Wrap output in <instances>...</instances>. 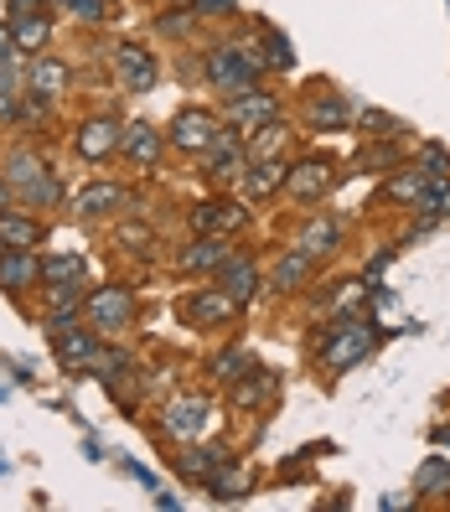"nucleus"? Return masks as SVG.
Instances as JSON below:
<instances>
[{
  "label": "nucleus",
  "instance_id": "b1692460",
  "mask_svg": "<svg viewBox=\"0 0 450 512\" xmlns=\"http://www.w3.org/2000/svg\"><path fill=\"white\" fill-rule=\"evenodd\" d=\"M63 285H83V254L42 259V290H63Z\"/></svg>",
  "mask_w": 450,
  "mask_h": 512
},
{
  "label": "nucleus",
  "instance_id": "ea45409f",
  "mask_svg": "<svg viewBox=\"0 0 450 512\" xmlns=\"http://www.w3.org/2000/svg\"><path fill=\"white\" fill-rule=\"evenodd\" d=\"M363 125L368 130H394V119H388V114H363Z\"/></svg>",
  "mask_w": 450,
  "mask_h": 512
},
{
  "label": "nucleus",
  "instance_id": "0eeeda50",
  "mask_svg": "<svg viewBox=\"0 0 450 512\" xmlns=\"http://www.w3.org/2000/svg\"><path fill=\"white\" fill-rule=\"evenodd\" d=\"M275 119H280V99L259 94V88H249V94H238L228 104V130H238V135H254L264 125H275Z\"/></svg>",
  "mask_w": 450,
  "mask_h": 512
},
{
  "label": "nucleus",
  "instance_id": "aec40b11",
  "mask_svg": "<svg viewBox=\"0 0 450 512\" xmlns=\"http://www.w3.org/2000/svg\"><path fill=\"white\" fill-rule=\"evenodd\" d=\"M37 244H42V223L6 207V213H0V249H37Z\"/></svg>",
  "mask_w": 450,
  "mask_h": 512
},
{
  "label": "nucleus",
  "instance_id": "a211bd4d",
  "mask_svg": "<svg viewBox=\"0 0 450 512\" xmlns=\"http://www.w3.org/2000/svg\"><path fill=\"white\" fill-rule=\"evenodd\" d=\"M125 197H130V192L119 187V182H94V187H83V192L73 197V207H78V218H109Z\"/></svg>",
  "mask_w": 450,
  "mask_h": 512
},
{
  "label": "nucleus",
  "instance_id": "473e14b6",
  "mask_svg": "<svg viewBox=\"0 0 450 512\" xmlns=\"http://www.w3.org/2000/svg\"><path fill=\"white\" fill-rule=\"evenodd\" d=\"M414 207H419V213H430V218L450 213V182H435V187H425V197H419Z\"/></svg>",
  "mask_w": 450,
  "mask_h": 512
},
{
  "label": "nucleus",
  "instance_id": "a19ab883",
  "mask_svg": "<svg viewBox=\"0 0 450 512\" xmlns=\"http://www.w3.org/2000/svg\"><path fill=\"white\" fill-rule=\"evenodd\" d=\"M161 32H187V16H161Z\"/></svg>",
  "mask_w": 450,
  "mask_h": 512
},
{
  "label": "nucleus",
  "instance_id": "f3484780",
  "mask_svg": "<svg viewBox=\"0 0 450 512\" xmlns=\"http://www.w3.org/2000/svg\"><path fill=\"white\" fill-rule=\"evenodd\" d=\"M337 244H342V228H337L332 218H311L306 228H300V238H295V249L306 254V259H326V254H337Z\"/></svg>",
  "mask_w": 450,
  "mask_h": 512
},
{
  "label": "nucleus",
  "instance_id": "c85d7f7f",
  "mask_svg": "<svg viewBox=\"0 0 450 512\" xmlns=\"http://www.w3.org/2000/svg\"><path fill=\"white\" fill-rule=\"evenodd\" d=\"M150 244H156V238H150V228L145 223H119L114 228V249H125V254H150Z\"/></svg>",
  "mask_w": 450,
  "mask_h": 512
},
{
  "label": "nucleus",
  "instance_id": "393cba45",
  "mask_svg": "<svg viewBox=\"0 0 450 512\" xmlns=\"http://www.w3.org/2000/svg\"><path fill=\"white\" fill-rule=\"evenodd\" d=\"M269 394H275V378L254 373V368L233 383V404H238V409H259V404H269Z\"/></svg>",
  "mask_w": 450,
  "mask_h": 512
},
{
  "label": "nucleus",
  "instance_id": "c03bdc74",
  "mask_svg": "<svg viewBox=\"0 0 450 512\" xmlns=\"http://www.w3.org/2000/svg\"><path fill=\"white\" fill-rule=\"evenodd\" d=\"M166 6H197V0H166Z\"/></svg>",
  "mask_w": 450,
  "mask_h": 512
},
{
  "label": "nucleus",
  "instance_id": "6ab92c4d",
  "mask_svg": "<svg viewBox=\"0 0 450 512\" xmlns=\"http://www.w3.org/2000/svg\"><path fill=\"white\" fill-rule=\"evenodd\" d=\"M218 280H223V290L238 300V306H249V300L259 295V269L249 259H238V254H228V264L218 269Z\"/></svg>",
  "mask_w": 450,
  "mask_h": 512
},
{
  "label": "nucleus",
  "instance_id": "bb28decb",
  "mask_svg": "<svg viewBox=\"0 0 450 512\" xmlns=\"http://www.w3.org/2000/svg\"><path fill=\"white\" fill-rule=\"evenodd\" d=\"M0 176H6V182H16V187L26 192L32 182H42V176H47V166L32 156V150H16V156H6V171H0Z\"/></svg>",
  "mask_w": 450,
  "mask_h": 512
},
{
  "label": "nucleus",
  "instance_id": "7c9ffc66",
  "mask_svg": "<svg viewBox=\"0 0 450 512\" xmlns=\"http://www.w3.org/2000/svg\"><path fill=\"white\" fill-rule=\"evenodd\" d=\"M311 125H316V130H337V125H347L342 99H311Z\"/></svg>",
  "mask_w": 450,
  "mask_h": 512
},
{
  "label": "nucleus",
  "instance_id": "a878e982",
  "mask_svg": "<svg viewBox=\"0 0 450 512\" xmlns=\"http://www.w3.org/2000/svg\"><path fill=\"white\" fill-rule=\"evenodd\" d=\"M11 37H16V47H21V52H42V47L52 42V21H47V16H32V11H26V16H16Z\"/></svg>",
  "mask_w": 450,
  "mask_h": 512
},
{
  "label": "nucleus",
  "instance_id": "6e6552de",
  "mask_svg": "<svg viewBox=\"0 0 450 512\" xmlns=\"http://www.w3.org/2000/svg\"><path fill=\"white\" fill-rule=\"evenodd\" d=\"M52 347L57 357L78 373V368H94V357H99V337H94V326H78V321H57L52 326Z\"/></svg>",
  "mask_w": 450,
  "mask_h": 512
},
{
  "label": "nucleus",
  "instance_id": "4468645a",
  "mask_svg": "<svg viewBox=\"0 0 450 512\" xmlns=\"http://www.w3.org/2000/svg\"><path fill=\"white\" fill-rule=\"evenodd\" d=\"M228 254H233L228 233H207V238H197V244L182 249V269H187V275H202V269H223Z\"/></svg>",
  "mask_w": 450,
  "mask_h": 512
},
{
  "label": "nucleus",
  "instance_id": "f257e3e1",
  "mask_svg": "<svg viewBox=\"0 0 450 512\" xmlns=\"http://www.w3.org/2000/svg\"><path fill=\"white\" fill-rule=\"evenodd\" d=\"M373 352V331L368 321L357 316H342L332 331H326V347H321V368L326 373H347L352 363H363V357Z\"/></svg>",
  "mask_w": 450,
  "mask_h": 512
},
{
  "label": "nucleus",
  "instance_id": "f704fd0d",
  "mask_svg": "<svg viewBox=\"0 0 450 512\" xmlns=\"http://www.w3.org/2000/svg\"><path fill=\"white\" fill-rule=\"evenodd\" d=\"M280 145H285V130H280V125H264V130H259V140L249 145V161L269 156V150H280Z\"/></svg>",
  "mask_w": 450,
  "mask_h": 512
},
{
  "label": "nucleus",
  "instance_id": "4be33fe9",
  "mask_svg": "<svg viewBox=\"0 0 450 512\" xmlns=\"http://www.w3.org/2000/svg\"><path fill=\"white\" fill-rule=\"evenodd\" d=\"M228 461H233L228 445H207V450H197V456H182V476L187 481H213Z\"/></svg>",
  "mask_w": 450,
  "mask_h": 512
},
{
  "label": "nucleus",
  "instance_id": "412c9836",
  "mask_svg": "<svg viewBox=\"0 0 450 512\" xmlns=\"http://www.w3.org/2000/svg\"><path fill=\"white\" fill-rule=\"evenodd\" d=\"M238 223H244V202H228V207L202 202V207H192V228L197 233H233Z\"/></svg>",
  "mask_w": 450,
  "mask_h": 512
},
{
  "label": "nucleus",
  "instance_id": "2f4dec72",
  "mask_svg": "<svg viewBox=\"0 0 450 512\" xmlns=\"http://www.w3.org/2000/svg\"><path fill=\"white\" fill-rule=\"evenodd\" d=\"M425 171H404V176H394V182H388V197H399V202H419L425 197Z\"/></svg>",
  "mask_w": 450,
  "mask_h": 512
},
{
  "label": "nucleus",
  "instance_id": "5701e85b",
  "mask_svg": "<svg viewBox=\"0 0 450 512\" xmlns=\"http://www.w3.org/2000/svg\"><path fill=\"white\" fill-rule=\"evenodd\" d=\"M26 88H32V94H42V99L63 94V88H68V63H57V57H42V63L26 73Z\"/></svg>",
  "mask_w": 450,
  "mask_h": 512
},
{
  "label": "nucleus",
  "instance_id": "2eb2a0df",
  "mask_svg": "<svg viewBox=\"0 0 450 512\" xmlns=\"http://www.w3.org/2000/svg\"><path fill=\"white\" fill-rule=\"evenodd\" d=\"M114 73L125 78V88H135V94H145V88L156 83V63H150V52L135 47V42H125L114 52Z\"/></svg>",
  "mask_w": 450,
  "mask_h": 512
},
{
  "label": "nucleus",
  "instance_id": "39448f33",
  "mask_svg": "<svg viewBox=\"0 0 450 512\" xmlns=\"http://www.w3.org/2000/svg\"><path fill=\"white\" fill-rule=\"evenodd\" d=\"M119 140H125V125H119L114 114H94V119H83V125H78L73 150H78V161L99 166V161H109L119 150Z\"/></svg>",
  "mask_w": 450,
  "mask_h": 512
},
{
  "label": "nucleus",
  "instance_id": "423d86ee",
  "mask_svg": "<svg viewBox=\"0 0 450 512\" xmlns=\"http://www.w3.org/2000/svg\"><path fill=\"white\" fill-rule=\"evenodd\" d=\"M202 166L213 182H233V176L249 171V145L238 140V130H218V140L202 150Z\"/></svg>",
  "mask_w": 450,
  "mask_h": 512
},
{
  "label": "nucleus",
  "instance_id": "dca6fc26",
  "mask_svg": "<svg viewBox=\"0 0 450 512\" xmlns=\"http://www.w3.org/2000/svg\"><path fill=\"white\" fill-rule=\"evenodd\" d=\"M119 150L140 166V171H150V166H161V135L145 125V119H135V125H125V140H119Z\"/></svg>",
  "mask_w": 450,
  "mask_h": 512
},
{
  "label": "nucleus",
  "instance_id": "37998d69",
  "mask_svg": "<svg viewBox=\"0 0 450 512\" xmlns=\"http://www.w3.org/2000/svg\"><path fill=\"white\" fill-rule=\"evenodd\" d=\"M11 202H16V197H11V182H6V176H0V213H6Z\"/></svg>",
  "mask_w": 450,
  "mask_h": 512
},
{
  "label": "nucleus",
  "instance_id": "e433bc0d",
  "mask_svg": "<svg viewBox=\"0 0 450 512\" xmlns=\"http://www.w3.org/2000/svg\"><path fill=\"white\" fill-rule=\"evenodd\" d=\"M425 171H430V176H440V171H450V156H445V150H440V145H425Z\"/></svg>",
  "mask_w": 450,
  "mask_h": 512
},
{
  "label": "nucleus",
  "instance_id": "f03ea898",
  "mask_svg": "<svg viewBox=\"0 0 450 512\" xmlns=\"http://www.w3.org/2000/svg\"><path fill=\"white\" fill-rule=\"evenodd\" d=\"M264 63H254V57H244V47H218L207 52V78H213V88H223L228 99L249 94V88L259 83Z\"/></svg>",
  "mask_w": 450,
  "mask_h": 512
},
{
  "label": "nucleus",
  "instance_id": "9d476101",
  "mask_svg": "<svg viewBox=\"0 0 450 512\" xmlns=\"http://www.w3.org/2000/svg\"><path fill=\"white\" fill-rule=\"evenodd\" d=\"M26 285H42V259H37V249H0V290L21 295Z\"/></svg>",
  "mask_w": 450,
  "mask_h": 512
},
{
  "label": "nucleus",
  "instance_id": "9b49d317",
  "mask_svg": "<svg viewBox=\"0 0 450 512\" xmlns=\"http://www.w3.org/2000/svg\"><path fill=\"white\" fill-rule=\"evenodd\" d=\"M285 176H290V166H285L280 156H259V161H249V171H244V197H249V202H264V197L285 192Z\"/></svg>",
  "mask_w": 450,
  "mask_h": 512
},
{
  "label": "nucleus",
  "instance_id": "7ed1b4c3",
  "mask_svg": "<svg viewBox=\"0 0 450 512\" xmlns=\"http://www.w3.org/2000/svg\"><path fill=\"white\" fill-rule=\"evenodd\" d=\"M83 316L94 331H119V326H130L135 300L125 285H99V290H83Z\"/></svg>",
  "mask_w": 450,
  "mask_h": 512
},
{
  "label": "nucleus",
  "instance_id": "58836bf2",
  "mask_svg": "<svg viewBox=\"0 0 450 512\" xmlns=\"http://www.w3.org/2000/svg\"><path fill=\"white\" fill-rule=\"evenodd\" d=\"M269 63H280V68H290V42H280V37H269Z\"/></svg>",
  "mask_w": 450,
  "mask_h": 512
},
{
  "label": "nucleus",
  "instance_id": "20e7f679",
  "mask_svg": "<svg viewBox=\"0 0 450 512\" xmlns=\"http://www.w3.org/2000/svg\"><path fill=\"white\" fill-rule=\"evenodd\" d=\"M207 425H213V399H202V394H182L161 409V430L176 440H202Z\"/></svg>",
  "mask_w": 450,
  "mask_h": 512
},
{
  "label": "nucleus",
  "instance_id": "c756f323",
  "mask_svg": "<svg viewBox=\"0 0 450 512\" xmlns=\"http://www.w3.org/2000/svg\"><path fill=\"white\" fill-rule=\"evenodd\" d=\"M207 487H213V497H223V502H238L249 492V471H233V461H228V471H218Z\"/></svg>",
  "mask_w": 450,
  "mask_h": 512
},
{
  "label": "nucleus",
  "instance_id": "79ce46f5",
  "mask_svg": "<svg viewBox=\"0 0 450 512\" xmlns=\"http://www.w3.org/2000/svg\"><path fill=\"white\" fill-rule=\"evenodd\" d=\"M16 47V37H11V26H0V63H6V52Z\"/></svg>",
  "mask_w": 450,
  "mask_h": 512
},
{
  "label": "nucleus",
  "instance_id": "1a4fd4ad",
  "mask_svg": "<svg viewBox=\"0 0 450 512\" xmlns=\"http://www.w3.org/2000/svg\"><path fill=\"white\" fill-rule=\"evenodd\" d=\"M182 316H187L192 326H228V321L238 316V300H233L228 290H197V295L182 300Z\"/></svg>",
  "mask_w": 450,
  "mask_h": 512
},
{
  "label": "nucleus",
  "instance_id": "c9c22d12",
  "mask_svg": "<svg viewBox=\"0 0 450 512\" xmlns=\"http://www.w3.org/2000/svg\"><path fill=\"white\" fill-rule=\"evenodd\" d=\"M63 6H68L73 16H83V21H99V16L109 11V0H63Z\"/></svg>",
  "mask_w": 450,
  "mask_h": 512
},
{
  "label": "nucleus",
  "instance_id": "72a5a7b5",
  "mask_svg": "<svg viewBox=\"0 0 450 512\" xmlns=\"http://www.w3.org/2000/svg\"><path fill=\"white\" fill-rule=\"evenodd\" d=\"M244 373H249V357L238 352V347H228L218 363H213V378H244Z\"/></svg>",
  "mask_w": 450,
  "mask_h": 512
},
{
  "label": "nucleus",
  "instance_id": "cd10ccee",
  "mask_svg": "<svg viewBox=\"0 0 450 512\" xmlns=\"http://www.w3.org/2000/svg\"><path fill=\"white\" fill-rule=\"evenodd\" d=\"M311 264H316V259H306L300 249H290V254L280 259V269H275V280H269V285H275V290H295L300 280L311 275Z\"/></svg>",
  "mask_w": 450,
  "mask_h": 512
},
{
  "label": "nucleus",
  "instance_id": "ddd939ff",
  "mask_svg": "<svg viewBox=\"0 0 450 512\" xmlns=\"http://www.w3.org/2000/svg\"><path fill=\"white\" fill-rule=\"evenodd\" d=\"M326 187H332V166H326V161H300L285 176V197L290 202H316Z\"/></svg>",
  "mask_w": 450,
  "mask_h": 512
},
{
  "label": "nucleus",
  "instance_id": "4c0bfd02",
  "mask_svg": "<svg viewBox=\"0 0 450 512\" xmlns=\"http://www.w3.org/2000/svg\"><path fill=\"white\" fill-rule=\"evenodd\" d=\"M233 6H238V0H197V11H202V16H228Z\"/></svg>",
  "mask_w": 450,
  "mask_h": 512
},
{
  "label": "nucleus",
  "instance_id": "f8f14e48",
  "mask_svg": "<svg viewBox=\"0 0 450 512\" xmlns=\"http://www.w3.org/2000/svg\"><path fill=\"white\" fill-rule=\"evenodd\" d=\"M171 140L182 145V150H192V156H202V150L218 140V119H213V114H202V109H187V114H176Z\"/></svg>",
  "mask_w": 450,
  "mask_h": 512
}]
</instances>
